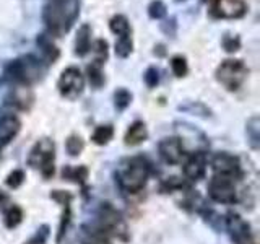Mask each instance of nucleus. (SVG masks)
I'll return each mask as SVG.
<instances>
[{"label":"nucleus","mask_w":260,"mask_h":244,"mask_svg":"<svg viewBox=\"0 0 260 244\" xmlns=\"http://www.w3.org/2000/svg\"><path fill=\"white\" fill-rule=\"evenodd\" d=\"M80 16V0H49L43 8L47 35L60 38L69 33Z\"/></svg>","instance_id":"f257e3e1"},{"label":"nucleus","mask_w":260,"mask_h":244,"mask_svg":"<svg viewBox=\"0 0 260 244\" xmlns=\"http://www.w3.org/2000/svg\"><path fill=\"white\" fill-rule=\"evenodd\" d=\"M46 64L36 55L26 54L7 64L5 78L18 86H31L43 78Z\"/></svg>","instance_id":"f03ea898"},{"label":"nucleus","mask_w":260,"mask_h":244,"mask_svg":"<svg viewBox=\"0 0 260 244\" xmlns=\"http://www.w3.org/2000/svg\"><path fill=\"white\" fill-rule=\"evenodd\" d=\"M150 176V163L143 157H135L132 158L127 166L119 173L117 181L122 191L128 194H137L140 192Z\"/></svg>","instance_id":"7ed1b4c3"},{"label":"nucleus","mask_w":260,"mask_h":244,"mask_svg":"<svg viewBox=\"0 0 260 244\" xmlns=\"http://www.w3.org/2000/svg\"><path fill=\"white\" fill-rule=\"evenodd\" d=\"M249 69L239 59H226L218 65L215 72V78L228 92H238L247 80Z\"/></svg>","instance_id":"20e7f679"},{"label":"nucleus","mask_w":260,"mask_h":244,"mask_svg":"<svg viewBox=\"0 0 260 244\" xmlns=\"http://www.w3.org/2000/svg\"><path fill=\"white\" fill-rule=\"evenodd\" d=\"M54 142L49 140V138H43L32 146L28 158V165L39 169L46 179L51 177L54 174Z\"/></svg>","instance_id":"39448f33"},{"label":"nucleus","mask_w":260,"mask_h":244,"mask_svg":"<svg viewBox=\"0 0 260 244\" xmlns=\"http://www.w3.org/2000/svg\"><path fill=\"white\" fill-rule=\"evenodd\" d=\"M100 230L106 236H114L122 241H127L128 231L127 225L122 218L120 211H117L111 203H104L100 208Z\"/></svg>","instance_id":"423d86ee"},{"label":"nucleus","mask_w":260,"mask_h":244,"mask_svg":"<svg viewBox=\"0 0 260 244\" xmlns=\"http://www.w3.org/2000/svg\"><path fill=\"white\" fill-rule=\"evenodd\" d=\"M57 88H59V93L65 98V100L73 101L83 93L85 77L81 75L80 69L67 67V69H63L60 73L59 81H57Z\"/></svg>","instance_id":"0eeeda50"},{"label":"nucleus","mask_w":260,"mask_h":244,"mask_svg":"<svg viewBox=\"0 0 260 244\" xmlns=\"http://www.w3.org/2000/svg\"><path fill=\"white\" fill-rule=\"evenodd\" d=\"M211 16L218 20H239L247 13L246 0H213Z\"/></svg>","instance_id":"6e6552de"},{"label":"nucleus","mask_w":260,"mask_h":244,"mask_svg":"<svg viewBox=\"0 0 260 244\" xmlns=\"http://www.w3.org/2000/svg\"><path fill=\"white\" fill-rule=\"evenodd\" d=\"M208 195L215 202L226 203V205H231V203H234L236 200H238L233 179L216 176V174L211 177V181L208 184Z\"/></svg>","instance_id":"1a4fd4ad"},{"label":"nucleus","mask_w":260,"mask_h":244,"mask_svg":"<svg viewBox=\"0 0 260 244\" xmlns=\"http://www.w3.org/2000/svg\"><path fill=\"white\" fill-rule=\"evenodd\" d=\"M211 169L215 171L216 176L230 177L234 181L241 174V163L239 158L234 157V155L228 151H219L211 160Z\"/></svg>","instance_id":"9d476101"},{"label":"nucleus","mask_w":260,"mask_h":244,"mask_svg":"<svg viewBox=\"0 0 260 244\" xmlns=\"http://www.w3.org/2000/svg\"><path fill=\"white\" fill-rule=\"evenodd\" d=\"M158 151L161 160L165 163H168V165H177V163H181L184 157V145L181 142V138L168 137L159 142Z\"/></svg>","instance_id":"9b49d317"},{"label":"nucleus","mask_w":260,"mask_h":244,"mask_svg":"<svg viewBox=\"0 0 260 244\" xmlns=\"http://www.w3.org/2000/svg\"><path fill=\"white\" fill-rule=\"evenodd\" d=\"M226 228H228V231H230L231 238L238 244H254L252 242V234H250L249 225L244 222L238 214H234V211L228 214Z\"/></svg>","instance_id":"f8f14e48"},{"label":"nucleus","mask_w":260,"mask_h":244,"mask_svg":"<svg viewBox=\"0 0 260 244\" xmlns=\"http://www.w3.org/2000/svg\"><path fill=\"white\" fill-rule=\"evenodd\" d=\"M207 165H208V160H207V155L203 151H197L189 157V160L185 161L184 165V174L187 179L190 181H199L207 173Z\"/></svg>","instance_id":"ddd939ff"},{"label":"nucleus","mask_w":260,"mask_h":244,"mask_svg":"<svg viewBox=\"0 0 260 244\" xmlns=\"http://www.w3.org/2000/svg\"><path fill=\"white\" fill-rule=\"evenodd\" d=\"M20 129H21V122L13 114H4V116H0V148L8 145L18 135Z\"/></svg>","instance_id":"4468645a"},{"label":"nucleus","mask_w":260,"mask_h":244,"mask_svg":"<svg viewBox=\"0 0 260 244\" xmlns=\"http://www.w3.org/2000/svg\"><path fill=\"white\" fill-rule=\"evenodd\" d=\"M36 44L39 47V51H41V55H43V60L46 64V67L47 65H52L55 64L57 60H59V57H60V51H59V47L55 46V43L52 41V38L47 35V33H43V35H38L36 38Z\"/></svg>","instance_id":"2eb2a0df"},{"label":"nucleus","mask_w":260,"mask_h":244,"mask_svg":"<svg viewBox=\"0 0 260 244\" xmlns=\"http://www.w3.org/2000/svg\"><path fill=\"white\" fill-rule=\"evenodd\" d=\"M32 103H35V95H32L29 86L16 85V88H13V92L8 96V104H12L21 111H29Z\"/></svg>","instance_id":"dca6fc26"},{"label":"nucleus","mask_w":260,"mask_h":244,"mask_svg":"<svg viewBox=\"0 0 260 244\" xmlns=\"http://www.w3.org/2000/svg\"><path fill=\"white\" fill-rule=\"evenodd\" d=\"M89 51H91V26L88 23H83L77 31L75 38V55L85 57Z\"/></svg>","instance_id":"f3484780"},{"label":"nucleus","mask_w":260,"mask_h":244,"mask_svg":"<svg viewBox=\"0 0 260 244\" xmlns=\"http://www.w3.org/2000/svg\"><path fill=\"white\" fill-rule=\"evenodd\" d=\"M146 138H148V130H146V126L145 122L142 120H135L132 126L127 129L125 132V145H130V146H135V145H140L143 143Z\"/></svg>","instance_id":"a211bd4d"},{"label":"nucleus","mask_w":260,"mask_h":244,"mask_svg":"<svg viewBox=\"0 0 260 244\" xmlns=\"http://www.w3.org/2000/svg\"><path fill=\"white\" fill-rule=\"evenodd\" d=\"M109 29L117 36H128L132 35V26L125 15H114L109 20Z\"/></svg>","instance_id":"6ab92c4d"},{"label":"nucleus","mask_w":260,"mask_h":244,"mask_svg":"<svg viewBox=\"0 0 260 244\" xmlns=\"http://www.w3.org/2000/svg\"><path fill=\"white\" fill-rule=\"evenodd\" d=\"M86 77H88L89 85L93 88H101L106 81L104 73H103V65L98 62H91L86 67Z\"/></svg>","instance_id":"aec40b11"},{"label":"nucleus","mask_w":260,"mask_h":244,"mask_svg":"<svg viewBox=\"0 0 260 244\" xmlns=\"http://www.w3.org/2000/svg\"><path fill=\"white\" fill-rule=\"evenodd\" d=\"M134 51V41L132 35L128 36H119L116 41V55L120 59H127V57L132 54Z\"/></svg>","instance_id":"412c9836"},{"label":"nucleus","mask_w":260,"mask_h":244,"mask_svg":"<svg viewBox=\"0 0 260 244\" xmlns=\"http://www.w3.org/2000/svg\"><path fill=\"white\" fill-rule=\"evenodd\" d=\"M114 135V129L112 126H98L94 129V132L91 135L93 138V142L96 145H106V143H109V140L112 138Z\"/></svg>","instance_id":"4be33fe9"},{"label":"nucleus","mask_w":260,"mask_h":244,"mask_svg":"<svg viewBox=\"0 0 260 244\" xmlns=\"http://www.w3.org/2000/svg\"><path fill=\"white\" fill-rule=\"evenodd\" d=\"M130 103H132V93L125 88H119L116 93H114V106H116L117 111H125Z\"/></svg>","instance_id":"5701e85b"},{"label":"nucleus","mask_w":260,"mask_h":244,"mask_svg":"<svg viewBox=\"0 0 260 244\" xmlns=\"http://www.w3.org/2000/svg\"><path fill=\"white\" fill-rule=\"evenodd\" d=\"M5 226L7 228H16L20 223H21V220H23V211L20 207H16V205H12V207H8L7 211H5Z\"/></svg>","instance_id":"b1692460"},{"label":"nucleus","mask_w":260,"mask_h":244,"mask_svg":"<svg viewBox=\"0 0 260 244\" xmlns=\"http://www.w3.org/2000/svg\"><path fill=\"white\" fill-rule=\"evenodd\" d=\"M146 10H148V16L151 20H162L168 15V7L162 0H153Z\"/></svg>","instance_id":"393cba45"},{"label":"nucleus","mask_w":260,"mask_h":244,"mask_svg":"<svg viewBox=\"0 0 260 244\" xmlns=\"http://www.w3.org/2000/svg\"><path fill=\"white\" fill-rule=\"evenodd\" d=\"M171 70H173V73L177 78L185 77L187 72H189V65H187L185 57L184 55H174L173 59H171Z\"/></svg>","instance_id":"a878e982"},{"label":"nucleus","mask_w":260,"mask_h":244,"mask_svg":"<svg viewBox=\"0 0 260 244\" xmlns=\"http://www.w3.org/2000/svg\"><path fill=\"white\" fill-rule=\"evenodd\" d=\"M63 177L70 179V181H75L78 184H83L88 177V169L85 166H78V168H67L63 169Z\"/></svg>","instance_id":"bb28decb"},{"label":"nucleus","mask_w":260,"mask_h":244,"mask_svg":"<svg viewBox=\"0 0 260 244\" xmlns=\"http://www.w3.org/2000/svg\"><path fill=\"white\" fill-rule=\"evenodd\" d=\"M93 52L96 55V59L94 62L98 64H104L106 60H108V55H109V44H108V41H104V39H98L94 46H93Z\"/></svg>","instance_id":"cd10ccee"},{"label":"nucleus","mask_w":260,"mask_h":244,"mask_svg":"<svg viewBox=\"0 0 260 244\" xmlns=\"http://www.w3.org/2000/svg\"><path fill=\"white\" fill-rule=\"evenodd\" d=\"M65 148H67V151L72 155V157H77V155H80L81 150L85 148V143H83V140H81V137L70 135L67 138V142H65Z\"/></svg>","instance_id":"c85d7f7f"},{"label":"nucleus","mask_w":260,"mask_h":244,"mask_svg":"<svg viewBox=\"0 0 260 244\" xmlns=\"http://www.w3.org/2000/svg\"><path fill=\"white\" fill-rule=\"evenodd\" d=\"M221 46L226 52H230V54H234V52H238L239 49H241V38L239 36H233V35H224L223 36V41H221Z\"/></svg>","instance_id":"c756f323"},{"label":"nucleus","mask_w":260,"mask_h":244,"mask_svg":"<svg viewBox=\"0 0 260 244\" xmlns=\"http://www.w3.org/2000/svg\"><path fill=\"white\" fill-rule=\"evenodd\" d=\"M143 80L148 88H156L159 83V70L156 67H148L143 73Z\"/></svg>","instance_id":"7c9ffc66"},{"label":"nucleus","mask_w":260,"mask_h":244,"mask_svg":"<svg viewBox=\"0 0 260 244\" xmlns=\"http://www.w3.org/2000/svg\"><path fill=\"white\" fill-rule=\"evenodd\" d=\"M24 181V173L21 169H15L13 173L8 174L7 177V186L8 187H13V189H16V187H20Z\"/></svg>","instance_id":"2f4dec72"},{"label":"nucleus","mask_w":260,"mask_h":244,"mask_svg":"<svg viewBox=\"0 0 260 244\" xmlns=\"http://www.w3.org/2000/svg\"><path fill=\"white\" fill-rule=\"evenodd\" d=\"M85 244H111V242H109V236H106L101 230H96L93 233H89Z\"/></svg>","instance_id":"473e14b6"},{"label":"nucleus","mask_w":260,"mask_h":244,"mask_svg":"<svg viewBox=\"0 0 260 244\" xmlns=\"http://www.w3.org/2000/svg\"><path fill=\"white\" fill-rule=\"evenodd\" d=\"M161 31L165 33L166 36H171L174 38L176 33H177V20L174 18V16H171V18L165 20L161 23Z\"/></svg>","instance_id":"72a5a7b5"},{"label":"nucleus","mask_w":260,"mask_h":244,"mask_svg":"<svg viewBox=\"0 0 260 244\" xmlns=\"http://www.w3.org/2000/svg\"><path fill=\"white\" fill-rule=\"evenodd\" d=\"M247 134L250 137V140L254 142V146H257L255 145V142L258 140V117L257 116L249 119V122H247Z\"/></svg>","instance_id":"f704fd0d"},{"label":"nucleus","mask_w":260,"mask_h":244,"mask_svg":"<svg viewBox=\"0 0 260 244\" xmlns=\"http://www.w3.org/2000/svg\"><path fill=\"white\" fill-rule=\"evenodd\" d=\"M154 54H156V55H159V57H162V55H166V51H165V46H162V44H158L156 47H154Z\"/></svg>","instance_id":"c9c22d12"},{"label":"nucleus","mask_w":260,"mask_h":244,"mask_svg":"<svg viewBox=\"0 0 260 244\" xmlns=\"http://www.w3.org/2000/svg\"><path fill=\"white\" fill-rule=\"evenodd\" d=\"M176 2H185V0H176Z\"/></svg>","instance_id":"e433bc0d"},{"label":"nucleus","mask_w":260,"mask_h":244,"mask_svg":"<svg viewBox=\"0 0 260 244\" xmlns=\"http://www.w3.org/2000/svg\"><path fill=\"white\" fill-rule=\"evenodd\" d=\"M203 2H208V0H203Z\"/></svg>","instance_id":"4c0bfd02"},{"label":"nucleus","mask_w":260,"mask_h":244,"mask_svg":"<svg viewBox=\"0 0 260 244\" xmlns=\"http://www.w3.org/2000/svg\"><path fill=\"white\" fill-rule=\"evenodd\" d=\"M28 244H32V242H28Z\"/></svg>","instance_id":"58836bf2"}]
</instances>
